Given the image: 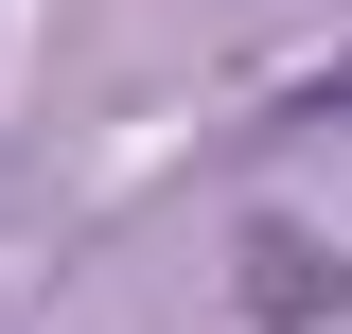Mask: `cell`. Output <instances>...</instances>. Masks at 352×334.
I'll return each mask as SVG.
<instances>
[{
    "label": "cell",
    "mask_w": 352,
    "mask_h": 334,
    "mask_svg": "<svg viewBox=\"0 0 352 334\" xmlns=\"http://www.w3.org/2000/svg\"><path fill=\"white\" fill-rule=\"evenodd\" d=\"M317 299H335V264H317L300 229H247V317H264V334H300Z\"/></svg>",
    "instance_id": "1"
}]
</instances>
